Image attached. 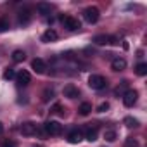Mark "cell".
Instances as JSON below:
<instances>
[{
  "label": "cell",
  "instance_id": "obj_1",
  "mask_svg": "<svg viewBox=\"0 0 147 147\" xmlns=\"http://www.w3.org/2000/svg\"><path fill=\"white\" fill-rule=\"evenodd\" d=\"M88 85H90V88H94V90H102V88L107 87V80H106L104 76H100V75H92V76L88 78Z\"/></svg>",
  "mask_w": 147,
  "mask_h": 147
},
{
  "label": "cell",
  "instance_id": "obj_2",
  "mask_svg": "<svg viewBox=\"0 0 147 147\" xmlns=\"http://www.w3.org/2000/svg\"><path fill=\"white\" fill-rule=\"evenodd\" d=\"M83 18H85V21H87V23L94 24V23H97V21H99L100 12H99V9H97V7H87V9L83 11Z\"/></svg>",
  "mask_w": 147,
  "mask_h": 147
},
{
  "label": "cell",
  "instance_id": "obj_3",
  "mask_svg": "<svg viewBox=\"0 0 147 147\" xmlns=\"http://www.w3.org/2000/svg\"><path fill=\"white\" fill-rule=\"evenodd\" d=\"M61 21L64 23V26H66L69 31H76V30H80V28H82V23H80L76 18H71V16H62V18H61Z\"/></svg>",
  "mask_w": 147,
  "mask_h": 147
},
{
  "label": "cell",
  "instance_id": "obj_4",
  "mask_svg": "<svg viewBox=\"0 0 147 147\" xmlns=\"http://www.w3.org/2000/svg\"><path fill=\"white\" fill-rule=\"evenodd\" d=\"M43 130H45V133H49V135H61L62 125H61L59 121H47V123L43 125Z\"/></svg>",
  "mask_w": 147,
  "mask_h": 147
},
{
  "label": "cell",
  "instance_id": "obj_5",
  "mask_svg": "<svg viewBox=\"0 0 147 147\" xmlns=\"http://www.w3.org/2000/svg\"><path fill=\"white\" fill-rule=\"evenodd\" d=\"M137 99H138V92L137 90H126L125 95H123V104L126 107H133V104L137 102Z\"/></svg>",
  "mask_w": 147,
  "mask_h": 147
},
{
  "label": "cell",
  "instance_id": "obj_6",
  "mask_svg": "<svg viewBox=\"0 0 147 147\" xmlns=\"http://www.w3.org/2000/svg\"><path fill=\"white\" fill-rule=\"evenodd\" d=\"M97 137H99V130H97V126H95V125H88V126L85 128L83 138H87L88 142H95Z\"/></svg>",
  "mask_w": 147,
  "mask_h": 147
},
{
  "label": "cell",
  "instance_id": "obj_7",
  "mask_svg": "<svg viewBox=\"0 0 147 147\" xmlns=\"http://www.w3.org/2000/svg\"><path fill=\"white\" fill-rule=\"evenodd\" d=\"M82 140H83V131L80 128H75L67 133V142L69 144H80Z\"/></svg>",
  "mask_w": 147,
  "mask_h": 147
},
{
  "label": "cell",
  "instance_id": "obj_8",
  "mask_svg": "<svg viewBox=\"0 0 147 147\" xmlns=\"http://www.w3.org/2000/svg\"><path fill=\"white\" fill-rule=\"evenodd\" d=\"M16 80H18V85L19 87H26V85H30V82H31V75L28 71H19L18 75H16Z\"/></svg>",
  "mask_w": 147,
  "mask_h": 147
},
{
  "label": "cell",
  "instance_id": "obj_9",
  "mask_svg": "<svg viewBox=\"0 0 147 147\" xmlns=\"http://www.w3.org/2000/svg\"><path fill=\"white\" fill-rule=\"evenodd\" d=\"M21 133H23L24 137H31V135H35V133H36V125H35L33 121H26V123H23V125H21Z\"/></svg>",
  "mask_w": 147,
  "mask_h": 147
},
{
  "label": "cell",
  "instance_id": "obj_10",
  "mask_svg": "<svg viewBox=\"0 0 147 147\" xmlns=\"http://www.w3.org/2000/svg\"><path fill=\"white\" fill-rule=\"evenodd\" d=\"M31 67H33V71H35V73H38V75H43L45 69H47V64H45V61H43V59L36 57V59H33V61H31Z\"/></svg>",
  "mask_w": 147,
  "mask_h": 147
},
{
  "label": "cell",
  "instance_id": "obj_11",
  "mask_svg": "<svg viewBox=\"0 0 147 147\" xmlns=\"http://www.w3.org/2000/svg\"><path fill=\"white\" fill-rule=\"evenodd\" d=\"M18 21H19V24H28V23L31 21V9L24 7L23 11H19V14H18Z\"/></svg>",
  "mask_w": 147,
  "mask_h": 147
},
{
  "label": "cell",
  "instance_id": "obj_12",
  "mask_svg": "<svg viewBox=\"0 0 147 147\" xmlns=\"http://www.w3.org/2000/svg\"><path fill=\"white\" fill-rule=\"evenodd\" d=\"M78 95H80V90H78L75 85L69 83V85L64 87V97H67V99H76Z\"/></svg>",
  "mask_w": 147,
  "mask_h": 147
},
{
  "label": "cell",
  "instance_id": "obj_13",
  "mask_svg": "<svg viewBox=\"0 0 147 147\" xmlns=\"http://www.w3.org/2000/svg\"><path fill=\"white\" fill-rule=\"evenodd\" d=\"M55 40H57V33L50 28L42 35V42H45V43H50V42H55Z\"/></svg>",
  "mask_w": 147,
  "mask_h": 147
},
{
  "label": "cell",
  "instance_id": "obj_14",
  "mask_svg": "<svg viewBox=\"0 0 147 147\" xmlns=\"http://www.w3.org/2000/svg\"><path fill=\"white\" fill-rule=\"evenodd\" d=\"M111 67H113L114 71H123V69L126 67V61H125V59H121V57H116V59H113Z\"/></svg>",
  "mask_w": 147,
  "mask_h": 147
},
{
  "label": "cell",
  "instance_id": "obj_15",
  "mask_svg": "<svg viewBox=\"0 0 147 147\" xmlns=\"http://www.w3.org/2000/svg\"><path fill=\"white\" fill-rule=\"evenodd\" d=\"M92 42L97 43V45H107V43L111 42V36H109V35H95Z\"/></svg>",
  "mask_w": 147,
  "mask_h": 147
},
{
  "label": "cell",
  "instance_id": "obj_16",
  "mask_svg": "<svg viewBox=\"0 0 147 147\" xmlns=\"http://www.w3.org/2000/svg\"><path fill=\"white\" fill-rule=\"evenodd\" d=\"M36 11H38L40 14L47 16V14H50V4H45V2H38V4H36Z\"/></svg>",
  "mask_w": 147,
  "mask_h": 147
},
{
  "label": "cell",
  "instance_id": "obj_17",
  "mask_svg": "<svg viewBox=\"0 0 147 147\" xmlns=\"http://www.w3.org/2000/svg\"><path fill=\"white\" fill-rule=\"evenodd\" d=\"M123 123H125L128 128H138V125H140L138 119H137V118H131V116H126V118L123 119Z\"/></svg>",
  "mask_w": 147,
  "mask_h": 147
},
{
  "label": "cell",
  "instance_id": "obj_18",
  "mask_svg": "<svg viewBox=\"0 0 147 147\" xmlns=\"http://www.w3.org/2000/svg\"><path fill=\"white\" fill-rule=\"evenodd\" d=\"M126 87H128V82L125 80V82H121L118 87H116V90H114V94L118 95V97H123L125 95V92H126Z\"/></svg>",
  "mask_w": 147,
  "mask_h": 147
},
{
  "label": "cell",
  "instance_id": "obj_19",
  "mask_svg": "<svg viewBox=\"0 0 147 147\" xmlns=\"http://www.w3.org/2000/svg\"><path fill=\"white\" fill-rule=\"evenodd\" d=\"M135 73H137L138 76H145V75H147V64H145V62L137 64V66H135Z\"/></svg>",
  "mask_w": 147,
  "mask_h": 147
},
{
  "label": "cell",
  "instance_id": "obj_20",
  "mask_svg": "<svg viewBox=\"0 0 147 147\" xmlns=\"http://www.w3.org/2000/svg\"><path fill=\"white\" fill-rule=\"evenodd\" d=\"M24 59H26V54L23 50H14L12 52V61L14 62H23Z\"/></svg>",
  "mask_w": 147,
  "mask_h": 147
},
{
  "label": "cell",
  "instance_id": "obj_21",
  "mask_svg": "<svg viewBox=\"0 0 147 147\" xmlns=\"http://www.w3.org/2000/svg\"><path fill=\"white\" fill-rule=\"evenodd\" d=\"M78 111H80L82 116H87V114H90V111H92V104H90V102H83Z\"/></svg>",
  "mask_w": 147,
  "mask_h": 147
},
{
  "label": "cell",
  "instance_id": "obj_22",
  "mask_svg": "<svg viewBox=\"0 0 147 147\" xmlns=\"http://www.w3.org/2000/svg\"><path fill=\"white\" fill-rule=\"evenodd\" d=\"M104 138H106V142H114L118 138V135H116L114 130H106L104 131Z\"/></svg>",
  "mask_w": 147,
  "mask_h": 147
},
{
  "label": "cell",
  "instance_id": "obj_23",
  "mask_svg": "<svg viewBox=\"0 0 147 147\" xmlns=\"http://www.w3.org/2000/svg\"><path fill=\"white\" fill-rule=\"evenodd\" d=\"M9 28H11L9 21H7L5 18H0V33H4V31H7Z\"/></svg>",
  "mask_w": 147,
  "mask_h": 147
},
{
  "label": "cell",
  "instance_id": "obj_24",
  "mask_svg": "<svg viewBox=\"0 0 147 147\" xmlns=\"http://www.w3.org/2000/svg\"><path fill=\"white\" fill-rule=\"evenodd\" d=\"M52 97H54V90H52V88H47V90L43 92V95H42V100L47 102V100H50Z\"/></svg>",
  "mask_w": 147,
  "mask_h": 147
},
{
  "label": "cell",
  "instance_id": "obj_25",
  "mask_svg": "<svg viewBox=\"0 0 147 147\" xmlns=\"http://www.w3.org/2000/svg\"><path fill=\"white\" fill-rule=\"evenodd\" d=\"M14 76H16V73H14V69L7 67V69L4 71V80H12Z\"/></svg>",
  "mask_w": 147,
  "mask_h": 147
},
{
  "label": "cell",
  "instance_id": "obj_26",
  "mask_svg": "<svg viewBox=\"0 0 147 147\" xmlns=\"http://www.w3.org/2000/svg\"><path fill=\"white\" fill-rule=\"evenodd\" d=\"M50 113H54V114H64V107H62V104H54V107L50 109Z\"/></svg>",
  "mask_w": 147,
  "mask_h": 147
},
{
  "label": "cell",
  "instance_id": "obj_27",
  "mask_svg": "<svg viewBox=\"0 0 147 147\" xmlns=\"http://www.w3.org/2000/svg\"><path fill=\"white\" fill-rule=\"evenodd\" d=\"M125 147H138V142H137L135 138L128 137V138H126V142H125Z\"/></svg>",
  "mask_w": 147,
  "mask_h": 147
},
{
  "label": "cell",
  "instance_id": "obj_28",
  "mask_svg": "<svg viewBox=\"0 0 147 147\" xmlns=\"http://www.w3.org/2000/svg\"><path fill=\"white\" fill-rule=\"evenodd\" d=\"M107 109H109V104H107V102H102V104L97 107V111H99V113H106Z\"/></svg>",
  "mask_w": 147,
  "mask_h": 147
},
{
  "label": "cell",
  "instance_id": "obj_29",
  "mask_svg": "<svg viewBox=\"0 0 147 147\" xmlns=\"http://www.w3.org/2000/svg\"><path fill=\"white\" fill-rule=\"evenodd\" d=\"M2 147H16V145H14V144H12V142H5V144H4V145H2Z\"/></svg>",
  "mask_w": 147,
  "mask_h": 147
},
{
  "label": "cell",
  "instance_id": "obj_30",
  "mask_svg": "<svg viewBox=\"0 0 147 147\" xmlns=\"http://www.w3.org/2000/svg\"><path fill=\"white\" fill-rule=\"evenodd\" d=\"M2 133H4V125L0 123V135H2Z\"/></svg>",
  "mask_w": 147,
  "mask_h": 147
}]
</instances>
